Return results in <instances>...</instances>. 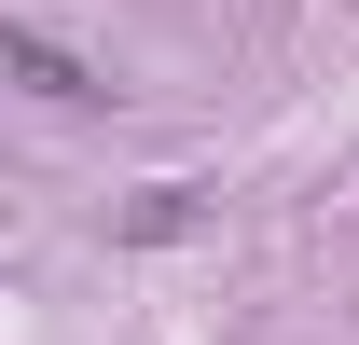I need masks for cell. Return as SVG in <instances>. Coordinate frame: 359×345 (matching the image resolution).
<instances>
[{
    "label": "cell",
    "instance_id": "obj_1",
    "mask_svg": "<svg viewBox=\"0 0 359 345\" xmlns=\"http://www.w3.org/2000/svg\"><path fill=\"white\" fill-rule=\"evenodd\" d=\"M0 55H14V69H28V97H55V111H83V97H111V83L83 69V55H69V42H42V28H0Z\"/></svg>",
    "mask_w": 359,
    "mask_h": 345
}]
</instances>
